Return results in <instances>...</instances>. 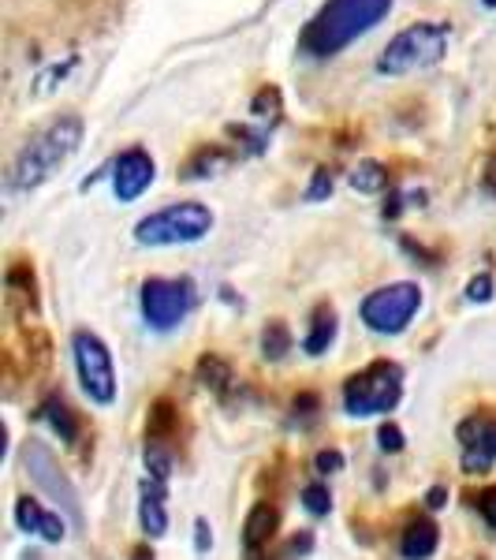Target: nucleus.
<instances>
[{
	"label": "nucleus",
	"mask_w": 496,
	"mask_h": 560,
	"mask_svg": "<svg viewBox=\"0 0 496 560\" xmlns=\"http://www.w3.org/2000/svg\"><path fill=\"white\" fill-rule=\"evenodd\" d=\"M306 549H310V535L295 538V541H292V549H287V553H306Z\"/></svg>",
	"instance_id": "nucleus-33"
},
{
	"label": "nucleus",
	"mask_w": 496,
	"mask_h": 560,
	"mask_svg": "<svg viewBox=\"0 0 496 560\" xmlns=\"http://www.w3.org/2000/svg\"><path fill=\"white\" fill-rule=\"evenodd\" d=\"M303 504H306V512H310V516H329L332 497H329V490H324L321 482H310L303 490Z\"/></svg>",
	"instance_id": "nucleus-22"
},
{
	"label": "nucleus",
	"mask_w": 496,
	"mask_h": 560,
	"mask_svg": "<svg viewBox=\"0 0 496 560\" xmlns=\"http://www.w3.org/2000/svg\"><path fill=\"white\" fill-rule=\"evenodd\" d=\"M485 4H496V0H485Z\"/></svg>",
	"instance_id": "nucleus-35"
},
{
	"label": "nucleus",
	"mask_w": 496,
	"mask_h": 560,
	"mask_svg": "<svg viewBox=\"0 0 496 560\" xmlns=\"http://www.w3.org/2000/svg\"><path fill=\"white\" fill-rule=\"evenodd\" d=\"M15 523H20L23 530L42 535L45 541L64 538V516H60V512H45L38 501H31V497H23V501L15 504Z\"/></svg>",
	"instance_id": "nucleus-11"
},
{
	"label": "nucleus",
	"mask_w": 496,
	"mask_h": 560,
	"mask_svg": "<svg viewBox=\"0 0 496 560\" xmlns=\"http://www.w3.org/2000/svg\"><path fill=\"white\" fill-rule=\"evenodd\" d=\"M385 184H389V173H385V165H377V161H363V165L351 173V187L363 195L385 191Z\"/></svg>",
	"instance_id": "nucleus-19"
},
{
	"label": "nucleus",
	"mask_w": 496,
	"mask_h": 560,
	"mask_svg": "<svg viewBox=\"0 0 496 560\" xmlns=\"http://www.w3.org/2000/svg\"><path fill=\"white\" fill-rule=\"evenodd\" d=\"M467 300H471V303H489L493 300V277L489 273L474 277L471 284H467Z\"/></svg>",
	"instance_id": "nucleus-25"
},
{
	"label": "nucleus",
	"mask_w": 496,
	"mask_h": 560,
	"mask_svg": "<svg viewBox=\"0 0 496 560\" xmlns=\"http://www.w3.org/2000/svg\"><path fill=\"white\" fill-rule=\"evenodd\" d=\"M146 471L153 482H168V475H173V453L165 445H157V441L146 445Z\"/></svg>",
	"instance_id": "nucleus-21"
},
{
	"label": "nucleus",
	"mask_w": 496,
	"mask_h": 560,
	"mask_svg": "<svg viewBox=\"0 0 496 560\" xmlns=\"http://www.w3.org/2000/svg\"><path fill=\"white\" fill-rule=\"evenodd\" d=\"M422 306V292L418 284L411 280H400V284H389V288H377L363 300V322L369 325L374 332H385V337H395L411 325V318L418 314Z\"/></svg>",
	"instance_id": "nucleus-6"
},
{
	"label": "nucleus",
	"mask_w": 496,
	"mask_h": 560,
	"mask_svg": "<svg viewBox=\"0 0 496 560\" xmlns=\"http://www.w3.org/2000/svg\"><path fill=\"white\" fill-rule=\"evenodd\" d=\"M23 467H26V475H31V482L38 486L49 501H57V509L68 512L75 527H83V504H79L75 486H71V478L64 471H60L57 456H52L42 441H31V445L23 448Z\"/></svg>",
	"instance_id": "nucleus-7"
},
{
	"label": "nucleus",
	"mask_w": 496,
	"mask_h": 560,
	"mask_svg": "<svg viewBox=\"0 0 496 560\" xmlns=\"http://www.w3.org/2000/svg\"><path fill=\"white\" fill-rule=\"evenodd\" d=\"M194 306V284L191 280H161L153 277L142 284V314L157 332L176 329Z\"/></svg>",
	"instance_id": "nucleus-9"
},
{
	"label": "nucleus",
	"mask_w": 496,
	"mask_h": 560,
	"mask_svg": "<svg viewBox=\"0 0 496 560\" xmlns=\"http://www.w3.org/2000/svg\"><path fill=\"white\" fill-rule=\"evenodd\" d=\"M400 393H403V370L395 363H374L344 385V408L355 419L385 415L400 404Z\"/></svg>",
	"instance_id": "nucleus-5"
},
{
	"label": "nucleus",
	"mask_w": 496,
	"mask_h": 560,
	"mask_svg": "<svg viewBox=\"0 0 496 560\" xmlns=\"http://www.w3.org/2000/svg\"><path fill=\"white\" fill-rule=\"evenodd\" d=\"M332 340H336V314H332L329 306H321V311L314 314V325H310V332H306L303 348L310 351V355H321V351H329Z\"/></svg>",
	"instance_id": "nucleus-17"
},
{
	"label": "nucleus",
	"mask_w": 496,
	"mask_h": 560,
	"mask_svg": "<svg viewBox=\"0 0 496 560\" xmlns=\"http://www.w3.org/2000/svg\"><path fill=\"white\" fill-rule=\"evenodd\" d=\"M392 12V0H324L321 12L299 34V49L314 60H329L355 38L374 31Z\"/></svg>",
	"instance_id": "nucleus-1"
},
{
	"label": "nucleus",
	"mask_w": 496,
	"mask_h": 560,
	"mask_svg": "<svg viewBox=\"0 0 496 560\" xmlns=\"http://www.w3.org/2000/svg\"><path fill=\"white\" fill-rule=\"evenodd\" d=\"M213 232V213L202 202H176L165 210L142 217L134 224V240L142 247H176V243H198Z\"/></svg>",
	"instance_id": "nucleus-4"
},
{
	"label": "nucleus",
	"mask_w": 496,
	"mask_h": 560,
	"mask_svg": "<svg viewBox=\"0 0 496 560\" xmlns=\"http://www.w3.org/2000/svg\"><path fill=\"white\" fill-rule=\"evenodd\" d=\"M459 441H463V448H477V453L496 459V422L467 419L463 427H459Z\"/></svg>",
	"instance_id": "nucleus-16"
},
{
	"label": "nucleus",
	"mask_w": 496,
	"mask_h": 560,
	"mask_svg": "<svg viewBox=\"0 0 496 560\" xmlns=\"http://www.w3.org/2000/svg\"><path fill=\"white\" fill-rule=\"evenodd\" d=\"M261 351H265V359H284L292 351V332L284 322H269V329L261 332Z\"/></svg>",
	"instance_id": "nucleus-20"
},
{
	"label": "nucleus",
	"mask_w": 496,
	"mask_h": 560,
	"mask_svg": "<svg viewBox=\"0 0 496 560\" xmlns=\"http://www.w3.org/2000/svg\"><path fill=\"white\" fill-rule=\"evenodd\" d=\"M216 165H224V153H210V150H202V153H198V158L191 161V165H187V176H191V179H198V176H210L213 173V168Z\"/></svg>",
	"instance_id": "nucleus-23"
},
{
	"label": "nucleus",
	"mask_w": 496,
	"mask_h": 560,
	"mask_svg": "<svg viewBox=\"0 0 496 560\" xmlns=\"http://www.w3.org/2000/svg\"><path fill=\"white\" fill-rule=\"evenodd\" d=\"M377 441H381L385 453H400L403 448V433H400V427H392V422H385L381 433H377Z\"/></svg>",
	"instance_id": "nucleus-27"
},
{
	"label": "nucleus",
	"mask_w": 496,
	"mask_h": 560,
	"mask_svg": "<svg viewBox=\"0 0 496 560\" xmlns=\"http://www.w3.org/2000/svg\"><path fill=\"white\" fill-rule=\"evenodd\" d=\"M131 560H153V553H150L146 546H139V549H134V557H131Z\"/></svg>",
	"instance_id": "nucleus-34"
},
{
	"label": "nucleus",
	"mask_w": 496,
	"mask_h": 560,
	"mask_svg": "<svg viewBox=\"0 0 496 560\" xmlns=\"http://www.w3.org/2000/svg\"><path fill=\"white\" fill-rule=\"evenodd\" d=\"M173 430V404L161 400L157 408H153V419H150V441H161V433Z\"/></svg>",
	"instance_id": "nucleus-24"
},
{
	"label": "nucleus",
	"mask_w": 496,
	"mask_h": 560,
	"mask_svg": "<svg viewBox=\"0 0 496 560\" xmlns=\"http://www.w3.org/2000/svg\"><path fill=\"white\" fill-rule=\"evenodd\" d=\"M448 42H452V31L445 23H414L389 42V49L377 60V71L381 75H411V71L433 68L448 52Z\"/></svg>",
	"instance_id": "nucleus-3"
},
{
	"label": "nucleus",
	"mask_w": 496,
	"mask_h": 560,
	"mask_svg": "<svg viewBox=\"0 0 496 560\" xmlns=\"http://www.w3.org/2000/svg\"><path fill=\"white\" fill-rule=\"evenodd\" d=\"M489 464H493V456L477 453V448H467V453H463V467H467V471H471V475H482Z\"/></svg>",
	"instance_id": "nucleus-30"
},
{
	"label": "nucleus",
	"mask_w": 496,
	"mask_h": 560,
	"mask_svg": "<svg viewBox=\"0 0 496 560\" xmlns=\"http://www.w3.org/2000/svg\"><path fill=\"white\" fill-rule=\"evenodd\" d=\"M477 512H482L485 523L496 530V486H493V490H485V493H477Z\"/></svg>",
	"instance_id": "nucleus-29"
},
{
	"label": "nucleus",
	"mask_w": 496,
	"mask_h": 560,
	"mask_svg": "<svg viewBox=\"0 0 496 560\" xmlns=\"http://www.w3.org/2000/svg\"><path fill=\"white\" fill-rule=\"evenodd\" d=\"M71 351H75V370H79V382H83V393L94 404H113L116 370H113V355H108L105 340L79 329L75 337H71Z\"/></svg>",
	"instance_id": "nucleus-8"
},
{
	"label": "nucleus",
	"mask_w": 496,
	"mask_h": 560,
	"mask_svg": "<svg viewBox=\"0 0 496 560\" xmlns=\"http://www.w3.org/2000/svg\"><path fill=\"white\" fill-rule=\"evenodd\" d=\"M332 191V176L324 173V168H318V173H314V184H310V191H306V198H310V202H321L324 195Z\"/></svg>",
	"instance_id": "nucleus-28"
},
{
	"label": "nucleus",
	"mask_w": 496,
	"mask_h": 560,
	"mask_svg": "<svg viewBox=\"0 0 496 560\" xmlns=\"http://www.w3.org/2000/svg\"><path fill=\"white\" fill-rule=\"evenodd\" d=\"M153 176H157V165L146 150H128L120 153V161L113 165V191L120 202H134L150 191Z\"/></svg>",
	"instance_id": "nucleus-10"
},
{
	"label": "nucleus",
	"mask_w": 496,
	"mask_h": 560,
	"mask_svg": "<svg viewBox=\"0 0 496 560\" xmlns=\"http://www.w3.org/2000/svg\"><path fill=\"white\" fill-rule=\"evenodd\" d=\"M194 530H198V535H194V541H198V549H202V553H205V549H210V527H205V520H198L194 523Z\"/></svg>",
	"instance_id": "nucleus-32"
},
{
	"label": "nucleus",
	"mask_w": 496,
	"mask_h": 560,
	"mask_svg": "<svg viewBox=\"0 0 496 560\" xmlns=\"http://www.w3.org/2000/svg\"><path fill=\"white\" fill-rule=\"evenodd\" d=\"M139 520L146 527L150 538H161L168 530V512H165V482H142V504H139Z\"/></svg>",
	"instance_id": "nucleus-13"
},
{
	"label": "nucleus",
	"mask_w": 496,
	"mask_h": 560,
	"mask_svg": "<svg viewBox=\"0 0 496 560\" xmlns=\"http://www.w3.org/2000/svg\"><path fill=\"white\" fill-rule=\"evenodd\" d=\"M445 501H448V490H445V486H433L429 497H426L429 509H445Z\"/></svg>",
	"instance_id": "nucleus-31"
},
{
	"label": "nucleus",
	"mask_w": 496,
	"mask_h": 560,
	"mask_svg": "<svg viewBox=\"0 0 496 560\" xmlns=\"http://www.w3.org/2000/svg\"><path fill=\"white\" fill-rule=\"evenodd\" d=\"M79 142H83V120L79 116H57L49 128H42L15 153L12 168H8V191L23 195L42 187L52 173H60V165L79 150Z\"/></svg>",
	"instance_id": "nucleus-2"
},
{
	"label": "nucleus",
	"mask_w": 496,
	"mask_h": 560,
	"mask_svg": "<svg viewBox=\"0 0 496 560\" xmlns=\"http://www.w3.org/2000/svg\"><path fill=\"white\" fill-rule=\"evenodd\" d=\"M198 382L213 388V393H224L232 385V366L221 355H202L198 359Z\"/></svg>",
	"instance_id": "nucleus-18"
},
{
	"label": "nucleus",
	"mask_w": 496,
	"mask_h": 560,
	"mask_svg": "<svg viewBox=\"0 0 496 560\" xmlns=\"http://www.w3.org/2000/svg\"><path fill=\"white\" fill-rule=\"evenodd\" d=\"M276 509L273 504H265V501H258L255 509H250V516L247 523H243V546H247V553L250 557H258L261 553V546H269L276 535Z\"/></svg>",
	"instance_id": "nucleus-12"
},
{
	"label": "nucleus",
	"mask_w": 496,
	"mask_h": 560,
	"mask_svg": "<svg viewBox=\"0 0 496 560\" xmlns=\"http://www.w3.org/2000/svg\"><path fill=\"white\" fill-rule=\"evenodd\" d=\"M314 467H318V475H336L340 467H344V456H340L336 448H321V453L314 456Z\"/></svg>",
	"instance_id": "nucleus-26"
},
{
	"label": "nucleus",
	"mask_w": 496,
	"mask_h": 560,
	"mask_svg": "<svg viewBox=\"0 0 496 560\" xmlns=\"http://www.w3.org/2000/svg\"><path fill=\"white\" fill-rule=\"evenodd\" d=\"M42 415H45V422L52 427V433H57L60 441H75L79 438V422H75V415H71V408L60 396H49V400L42 404Z\"/></svg>",
	"instance_id": "nucleus-15"
},
{
	"label": "nucleus",
	"mask_w": 496,
	"mask_h": 560,
	"mask_svg": "<svg viewBox=\"0 0 496 560\" xmlns=\"http://www.w3.org/2000/svg\"><path fill=\"white\" fill-rule=\"evenodd\" d=\"M437 527H433L429 520H414L408 530H403V541H400V553L408 560H429L437 553Z\"/></svg>",
	"instance_id": "nucleus-14"
}]
</instances>
